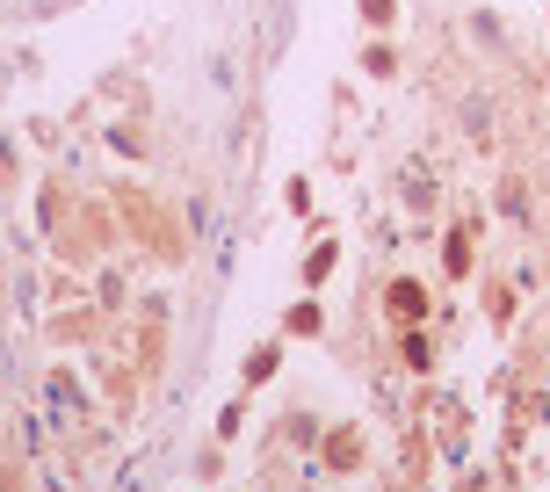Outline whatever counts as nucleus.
Here are the masks:
<instances>
[{
  "label": "nucleus",
  "mask_w": 550,
  "mask_h": 492,
  "mask_svg": "<svg viewBox=\"0 0 550 492\" xmlns=\"http://www.w3.org/2000/svg\"><path fill=\"white\" fill-rule=\"evenodd\" d=\"M391 312H399V319H420V312H427V290H420V283H391Z\"/></svg>",
  "instance_id": "obj_1"
},
{
  "label": "nucleus",
  "mask_w": 550,
  "mask_h": 492,
  "mask_svg": "<svg viewBox=\"0 0 550 492\" xmlns=\"http://www.w3.org/2000/svg\"><path fill=\"white\" fill-rule=\"evenodd\" d=\"M333 261H341V254H333V239H326V246H312V261H304V283H312V290H319V283H326V275H333Z\"/></svg>",
  "instance_id": "obj_2"
},
{
  "label": "nucleus",
  "mask_w": 550,
  "mask_h": 492,
  "mask_svg": "<svg viewBox=\"0 0 550 492\" xmlns=\"http://www.w3.org/2000/svg\"><path fill=\"white\" fill-rule=\"evenodd\" d=\"M268 377H275V348H254L247 355V384H268Z\"/></svg>",
  "instance_id": "obj_3"
},
{
  "label": "nucleus",
  "mask_w": 550,
  "mask_h": 492,
  "mask_svg": "<svg viewBox=\"0 0 550 492\" xmlns=\"http://www.w3.org/2000/svg\"><path fill=\"white\" fill-rule=\"evenodd\" d=\"M283 326H290V333H319V304H297V312H290Z\"/></svg>",
  "instance_id": "obj_4"
}]
</instances>
